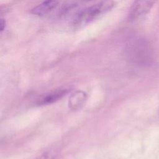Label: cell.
Instances as JSON below:
<instances>
[{"label": "cell", "mask_w": 159, "mask_h": 159, "mask_svg": "<svg viewBox=\"0 0 159 159\" xmlns=\"http://www.w3.org/2000/svg\"><path fill=\"white\" fill-rule=\"evenodd\" d=\"M109 5L106 2H99L81 10L75 16L73 25L76 27H81L88 24L105 10H107L109 8Z\"/></svg>", "instance_id": "6da1fadb"}, {"label": "cell", "mask_w": 159, "mask_h": 159, "mask_svg": "<svg viewBox=\"0 0 159 159\" xmlns=\"http://www.w3.org/2000/svg\"><path fill=\"white\" fill-rule=\"evenodd\" d=\"M153 0H135L129 12V19L134 20L146 14L153 4Z\"/></svg>", "instance_id": "7a4b0ae2"}, {"label": "cell", "mask_w": 159, "mask_h": 159, "mask_svg": "<svg viewBox=\"0 0 159 159\" xmlns=\"http://www.w3.org/2000/svg\"><path fill=\"white\" fill-rule=\"evenodd\" d=\"M58 3V0H44L34 7L31 10V13L40 17L47 16L57 7Z\"/></svg>", "instance_id": "3957f363"}, {"label": "cell", "mask_w": 159, "mask_h": 159, "mask_svg": "<svg viewBox=\"0 0 159 159\" xmlns=\"http://www.w3.org/2000/svg\"><path fill=\"white\" fill-rule=\"evenodd\" d=\"M67 91L66 89H58L55 90L53 92H51L49 94L42 97L37 102L39 106L47 105L50 103H53L58 99H61L64 95L66 94Z\"/></svg>", "instance_id": "277c9868"}, {"label": "cell", "mask_w": 159, "mask_h": 159, "mask_svg": "<svg viewBox=\"0 0 159 159\" xmlns=\"http://www.w3.org/2000/svg\"><path fill=\"white\" fill-rule=\"evenodd\" d=\"M86 94L82 91H76L73 94L69 99V106L70 107L76 109L80 106L84 101Z\"/></svg>", "instance_id": "5b68a950"}, {"label": "cell", "mask_w": 159, "mask_h": 159, "mask_svg": "<svg viewBox=\"0 0 159 159\" xmlns=\"http://www.w3.org/2000/svg\"><path fill=\"white\" fill-rule=\"evenodd\" d=\"M37 159H53V155L51 152H46L39 157Z\"/></svg>", "instance_id": "8992f818"}, {"label": "cell", "mask_w": 159, "mask_h": 159, "mask_svg": "<svg viewBox=\"0 0 159 159\" xmlns=\"http://www.w3.org/2000/svg\"><path fill=\"white\" fill-rule=\"evenodd\" d=\"M6 27V21L4 19H2L1 20V32H2Z\"/></svg>", "instance_id": "52a82bcc"}, {"label": "cell", "mask_w": 159, "mask_h": 159, "mask_svg": "<svg viewBox=\"0 0 159 159\" xmlns=\"http://www.w3.org/2000/svg\"><path fill=\"white\" fill-rule=\"evenodd\" d=\"M83 1H86V2H88V1H93V0H83Z\"/></svg>", "instance_id": "ba28073f"}]
</instances>
